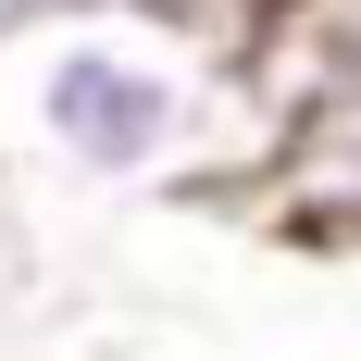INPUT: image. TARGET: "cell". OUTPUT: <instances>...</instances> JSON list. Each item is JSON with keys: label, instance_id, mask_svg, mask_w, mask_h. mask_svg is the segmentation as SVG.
Masks as SVG:
<instances>
[{"label": "cell", "instance_id": "obj_1", "mask_svg": "<svg viewBox=\"0 0 361 361\" xmlns=\"http://www.w3.org/2000/svg\"><path fill=\"white\" fill-rule=\"evenodd\" d=\"M25 137L63 162V175H162L187 149V75L162 63V50H137V37H100V25H75L50 37L25 63Z\"/></svg>", "mask_w": 361, "mask_h": 361}, {"label": "cell", "instance_id": "obj_2", "mask_svg": "<svg viewBox=\"0 0 361 361\" xmlns=\"http://www.w3.org/2000/svg\"><path fill=\"white\" fill-rule=\"evenodd\" d=\"M287 212L361 224V75H336V100L287 137Z\"/></svg>", "mask_w": 361, "mask_h": 361}, {"label": "cell", "instance_id": "obj_3", "mask_svg": "<svg viewBox=\"0 0 361 361\" xmlns=\"http://www.w3.org/2000/svg\"><path fill=\"white\" fill-rule=\"evenodd\" d=\"M37 13H50V0H0V37H25V25H37Z\"/></svg>", "mask_w": 361, "mask_h": 361}]
</instances>
